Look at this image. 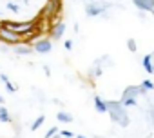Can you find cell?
Instances as JSON below:
<instances>
[{"label":"cell","mask_w":154,"mask_h":138,"mask_svg":"<svg viewBox=\"0 0 154 138\" xmlns=\"http://www.w3.org/2000/svg\"><path fill=\"white\" fill-rule=\"evenodd\" d=\"M63 0H0V40L36 45L63 33Z\"/></svg>","instance_id":"cell-1"},{"label":"cell","mask_w":154,"mask_h":138,"mask_svg":"<svg viewBox=\"0 0 154 138\" xmlns=\"http://www.w3.org/2000/svg\"><path fill=\"white\" fill-rule=\"evenodd\" d=\"M60 120H65V122H67V120H71V116H67V114L62 113V114H60Z\"/></svg>","instance_id":"cell-2"},{"label":"cell","mask_w":154,"mask_h":138,"mask_svg":"<svg viewBox=\"0 0 154 138\" xmlns=\"http://www.w3.org/2000/svg\"><path fill=\"white\" fill-rule=\"evenodd\" d=\"M78 138H85V136H78Z\"/></svg>","instance_id":"cell-3"},{"label":"cell","mask_w":154,"mask_h":138,"mask_svg":"<svg viewBox=\"0 0 154 138\" xmlns=\"http://www.w3.org/2000/svg\"><path fill=\"white\" fill-rule=\"evenodd\" d=\"M65 138H71V136H65Z\"/></svg>","instance_id":"cell-4"}]
</instances>
